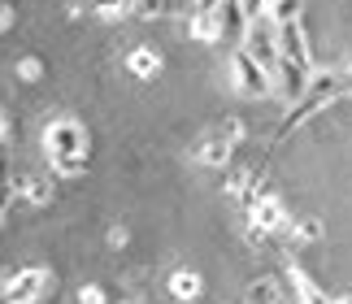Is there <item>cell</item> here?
I'll return each mask as SVG.
<instances>
[{
	"instance_id": "1",
	"label": "cell",
	"mask_w": 352,
	"mask_h": 304,
	"mask_svg": "<svg viewBox=\"0 0 352 304\" xmlns=\"http://www.w3.org/2000/svg\"><path fill=\"white\" fill-rule=\"evenodd\" d=\"M340 91H344V74H340V70H318L314 78H309V91H305L300 100L292 105V118L283 122V131H296V127H300V122H305L309 113H314V109L331 105Z\"/></svg>"
},
{
	"instance_id": "2",
	"label": "cell",
	"mask_w": 352,
	"mask_h": 304,
	"mask_svg": "<svg viewBox=\"0 0 352 304\" xmlns=\"http://www.w3.org/2000/svg\"><path fill=\"white\" fill-rule=\"evenodd\" d=\"M44 148L52 161H87V131L74 118H57L44 131Z\"/></svg>"
},
{
	"instance_id": "3",
	"label": "cell",
	"mask_w": 352,
	"mask_h": 304,
	"mask_svg": "<svg viewBox=\"0 0 352 304\" xmlns=\"http://www.w3.org/2000/svg\"><path fill=\"white\" fill-rule=\"evenodd\" d=\"M239 48L274 74V65L283 61V48H278V26L270 22V13H265V18H248V31H243V44Z\"/></svg>"
},
{
	"instance_id": "4",
	"label": "cell",
	"mask_w": 352,
	"mask_h": 304,
	"mask_svg": "<svg viewBox=\"0 0 352 304\" xmlns=\"http://www.w3.org/2000/svg\"><path fill=\"white\" fill-rule=\"evenodd\" d=\"M231 74H235V91L248 96V100H265V96H274V74H270L261 61H252L243 48H235Z\"/></svg>"
},
{
	"instance_id": "5",
	"label": "cell",
	"mask_w": 352,
	"mask_h": 304,
	"mask_svg": "<svg viewBox=\"0 0 352 304\" xmlns=\"http://www.w3.org/2000/svg\"><path fill=\"white\" fill-rule=\"evenodd\" d=\"M52 283L48 270H22L18 279H13L5 287V296H0V304H35L39 296H44V287Z\"/></svg>"
},
{
	"instance_id": "6",
	"label": "cell",
	"mask_w": 352,
	"mask_h": 304,
	"mask_svg": "<svg viewBox=\"0 0 352 304\" xmlns=\"http://www.w3.org/2000/svg\"><path fill=\"white\" fill-rule=\"evenodd\" d=\"M309 78H314V74H309L305 70V65H296V61H287V57H283L278 65H274V91L283 96V100H300V96L309 91Z\"/></svg>"
},
{
	"instance_id": "7",
	"label": "cell",
	"mask_w": 352,
	"mask_h": 304,
	"mask_svg": "<svg viewBox=\"0 0 352 304\" xmlns=\"http://www.w3.org/2000/svg\"><path fill=\"white\" fill-rule=\"evenodd\" d=\"M252 226L261 235H283V230H292V217H287V209H283V200L261 196L252 204Z\"/></svg>"
},
{
	"instance_id": "8",
	"label": "cell",
	"mask_w": 352,
	"mask_h": 304,
	"mask_svg": "<svg viewBox=\"0 0 352 304\" xmlns=\"http://www.w3.org/2000/svg\"><path fill=\"white\" fill-rule=\"evenodd\" d=\"M278 48H283V57H287V61H296V65H305V70H309V39H305V26L300 22L278 26Z\"/></svg>"
},
{
	"instance_id": "9",
	"label": "cell",
	"mask_w": 352,
	"mask_h": 304,
	"mask_svg": "<svg viewBox=\"0 0 352 304\" xmlns=\"http://www.w3.org/2000/svg\"><path fill=\"white\" fill-rule=\"evenodd\" d=\"M196 165H213V170H222V165H231V144L218 140V135H209V140L196 144Z\"/></svg>"
},
{
	"instance_id": "10",
	"label": "cell",
	"mask_w": 352,
	"mask_h": 304,
	"mask_svg": "<svg viewBox=\"0 0 352 304\" xmlns=\"http://www.w3.org/2000/svg\"><path fill=\"white\" fill-rule=\"evenodd\" d=\"M192 39H200V44H213V39H222V13L218 9H200L192 13Z\"/></svg>"
},
{
	"instance_id": "11",
	"label": "cell",
	"mask_w": 352,
	"mask_h": 304,
	"mask_svg": "<svg viewBox=\"0 0 352 304\" xmlns=\"http://www.w3.org/2000/svg\"><path fill=\"white\" fill-rule=\"evenodd\" d=\"M126 65H131V74H135V78H153V74L161 70V57H157L153 48H135L131 57H126Z\"/></svg>"
},
{
	"instance_id": "12",
	"label": "cell",
	"mask_w": 352,
	"mask_h": 304,
	"mask_svg": "<svg viewBox=\"0 0 352 304\" xmlns=\"http://www.w3.org/2000/svg\"><path fill=\"white\" fill-rule=\"evenodd\" d=\"M270 22L274 26H287V22H300V13H305V0H270Z\"/></svg>"
},
{
	"instance_id": "13",
	"label": "cell",
	"mask_w": 352,
	"mask_h": 304,
	"mask_svg": "<svg viewBox=\"0 0 352 304\" xmlns=\"http://www.w3.org/2000/svg\"><path fill=\"white\" fill-rule=\"evenodd\" d=\"M292 287L300 292V304H331L327 296H322V287H318L314 279H309L305 270H292Z\"/></svg>"
},
{
	"instance_id": "14",
	"label": "cell",
	"mask_w": 352,
	"mask_h": 304,
	"mask_svg": "<svg viewBox=\"0 0 352 304\" xmlns=\"http://www.w3.org/2000/svg\"><path fill=\"white\" fill-rule=\"evenodd\" d=\"M170 292L179 296V300H196L200 296V274H192V270H179L170 279Z\"/></svg>"
},
{
	"instance_id": "15",
	"label": "cell",
	"mask_w": 352,
	"mask_h": 304,
	"mask_svg": "<svg viewBox=\"0 0 352 304\" xmlns=\"http://www.w3.org/2000/svg\"><path fill=\"white\" fill-rule=\"evenodd\" d=\"M248 304H278V283L274 279H256L248 287Z\"/></svg>"
},
{
	"instance_id": "16",
	"label": "cell",
	"mask_w": 352,
	"mask_h": 304,
	"mask_svg": "<svg viewBox=\"0 0 352 304\" xmlns=\"http://www.w3.org/2000/svg\"><path fill=\"white\" fill-rule=\"evenodd\" d=\"M18 187H22V200H31V204H44L52 196V187L44 183V178H22Z\"/></svg>"
},
{
	"instance_id": "17",
	"label": "cell",
	"mask_w": 352,
	"mask_h": 304,
	"mask_svg": "<svg viewBox=\"0 0 352 304\" xmlns=\"http://www.w3.org/2000/svg\"><path fill=\"white\" fill-rule=\"evenodd\" d=\"M91 9L100 18H122V13H131V0H91Z\"/></svg>"
},
{
	"instance_id": "18",
	"label": "cell",
	"mask_w": 352,
	"mask_h": 304,
	"mask_svg": "<svg viewBox=\"0 0 352 304\" xmlns=\"http://www.w3.org/2000/svg\"><path fill=\"white\" fill-rule=\"evenodd\" d=\"M243 135H248V131H243V122H239V118H226L222 127H218V140H226L231 148H235V144L243 140Z\"/></svg>"
},
{
	"instance_id": "19",
	"label": "cell",
	"mask_w": 352,
	"mask_h": 304,
	"mask_svg": "<svg viewBox=\"0 0 352 304\" xmlns=\"http://www.w3.org/2000/svg\"><path fill=\"white\" fill-rule=\"evenodd\" d=\"M161 9H166V0H131L135 18H161Z\"/></svg>"
},
{
	"instance_id": "20",
	"label": "cell",
	"mask_w": 352,
	"mask_h": 304,
	"mask_svg": "<svg viewBox=\"0 0 352 304\" xmlns=\"http://www.w3.org/2000/svg\"><path fill=\"white\" fill-rule=\"evenodd\" d=\"M296 239H300V243L322 239V222H314V217H309V222H300V226H296Z\"/></svg>"
},
{
	"instance_id": "21",
	"label": "cell",
	"mask_w": 352,
	"mask_h": 304,
	"mask_svg": "<svg viewBox=\"0 0 352 304\" xmlns=\"http://www.w3.org/2000/svg\"><path fill=\"white\" fill-rule=\"evenodd\" d=\"M78 300H83V304H104V287H96V283H87L83 292H78Z\"/></svg>"
},
{
	"instance_id": "22",
	"label": "cell",
	"mask_w": 352,
	"mask_h": 304,
	"mask_svg": "<svg viewBox=\"0 0 352 304\" xmlns=\"http://www.w3.org/2000/svg\"><path fill=\"white\" fill-rule=\"evenodd\" d=\"M239 5H243V13H248V18H265L270 0H239Z\"/></svg>"
},
{
	"instance_id": "23",
	"label": "cell",
	"mask_w": 352,
	"mask_h": 304,
	"mask_svg": "<svg viewBox=\"0 0 352 304\" xmlns=\"http://www.w3.org/2000/svg\"><path fill=\"white\" fill-rule=\"evenodd\" d=\"M18 74H22V78H39V74H44V65H39L35 57H26V61L18 65Z\"/></svg>"
},
{
	"instance_id": "24",
	"label": "cell",
	"mask_w": 352,
	"mask_h": 304,
	"mask_svg": "<svg viewBox=\"0 0 352 304\" xmlns=\"http://www.w3.org/2000/svg\"><path fill=\"white\" fill-rule=\"evenodd\" d=\"M9 26H13V9L0 5V31H9Z\"/></svg>"
},
{
	"instance_id": "25",
	"label": "cell",
	"mask_w": 352,
	"mask_h": 304,
	"mask_svg": "<svg viewBox=\"0 0 352 304\" xmlns=\"http://www.w3.org/2000/svg\"><path fill=\"white\" fill-rule=\"evenodd\" d=\"M179 5H183V9H187V13H196V9H200V5H205V0H179Z\"/></svg>"
},
{
	"instance_id": "26",
	"label": "cell",
	"mask_w": 352,
	"mask_h": 304,
	"mask_svg": "<svg viewBox=\"0 0 352 304\" xmlns=\"http://www.w3.org/2000/svg\"><path fill=\"white\" fill-rule=\"evenodd\" d=\"M344 91H352V65L344 70Z\"/></svg>"
},
{
	"instance_id": "27",
	"label": "cell",
	"mask_w": 352,
	"mask_h": 304,
	"mask_svg": "<svg viewBox=\"0 0 352 304\" xmlns=\"http://www.w3.org/2000/svg\"><path fill=\"white\" fill-rule=\"evenodd\" d=\"M0 140H5V118H0Z\"/></svg>"
}]
</instances>
